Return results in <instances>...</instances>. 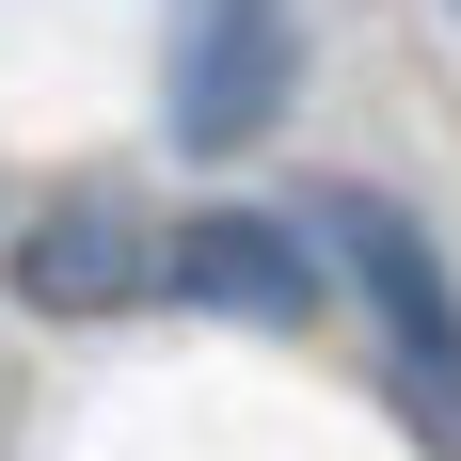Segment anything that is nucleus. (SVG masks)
<instances>
[{
	"label": "nucleus",
	"mask_w": 461,
	"mask_h": 461,
	"mask_svg": "<svg viewBox=\"0 0 461 461\" xmlns=\"http://www.w3.org/2000/svg\"><path fill=\"white\" fill-rule=\"evenodd\" d=\"M303 80V32H286V0H176V80H159V128L191 159H239V143L286 112Z\"/></svg>",
	"instance_id": "f03ea898"
},
{
	"label": "nucleus",
	"mask_w": 461,
	"mask_h": 461,
	"mask_svg": "<svg viewBox=\"0 0 461 461\" xmlns=\"http://www.w3.org/2000/svg\"><path fill=\"white\" fill-rule=\"evenodd\" d=\"M159 286L176 303H223V319H303L319 303V239H286L271 207H207V223H176Z\"/></svg>",
	"instance_id": "7ed1b4c3"
},
{
	"label": "nucleus",
	"mask_w": 461,
	"mask_h": 461,
	"mask_svg": "<svg viewBox=\"0 0 461 461\" xmlns=\"http://www.w3.org/2000/svg\"><path fill=\"white\" fill-rule=\"evenodd\" d=\"M319 239H334V271L366 286V319H382V350L414 366V398L461 429V286L414 239V207H398V191H319Z\"/></svg>",
	"instance_id": "f257e3e1"
},
{
	"label": "nucleus",
	"mask_w": 461,
	"mask_h": 461,
	"mask_svg": "<svg viewBox=\"0 0 461 461\" xmlns=\"http://www.w3.org/2000/svg\"><path fill=\"white\" fill-rule=\"evenodd\" d=\"M159 255H176V239H143L128 207H64V223L16 239V303H32V319H112V303L159 286Z\"/></svg>",
	"instance_id": "20e7f679"
}]
</instances>
